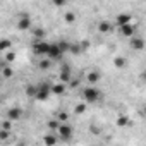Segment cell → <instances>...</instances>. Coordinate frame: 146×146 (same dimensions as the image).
<instances>
[{
	"label": "cell",
	"instance_id": "obj_1",
	"mask_svg": "<svg viewBox=\"0 0 146 146\" xmlns=\"http://www.w3.org/2000/svg\"><path fill=\"white\" fill-rule=\"evenodd\" d=\"M52 43H48L46 40H35L33 41V53L40 55V57H48Z\"/></svg>",
	"mask_w": 146,
	"mask_h": 146
},
{
	"label": "cell",
	"instance_id": "obj_2",
	"mask_svg": "<svg viewBox=\"0 0 146 146\" xmlns=\"http://www.w3.org/2000/svg\"><path fill=\"white\" fill-rule=\"evenodd\" d=\"M100 95L102 93H100V90H96V86H86L81 91V96H83V100L86 103H95L100 98Z\"/></svg>",
	"mask_w": 146,
	"mask_h": 146
},
{
	"label": "cell",
	"instance_id": "obj_3",
	"mask_svg": "<svg viewBox=\"0 0 146 146\" xmlns=\"http://www.w3.org/2000/svg\"><path fill=\"white\" fill-rule=\"evenodd\" d=\"M36 86H38V91H36V100L45 102V100L52 95V84H50L48 81H43V83H40V84H36Z\"/></svg>",
	"mask_w": 146,
	"mask_h": 146
},
{
	"label": "cell",
	"instance_id": "obj_4",
	"mask_svg": "<svg viewBox=\"0 0 146 146\" xmlns=\"http://www.w3.org/2000/svg\"><path fill=\"white\" fill-rule=\"evenodd\" d=\"M72 134H74V129H72V125L67 122V124H60L58 131H57V136L60 141H70L72 139Z\"/></svg>",
	"mask_w": 146,
	"mask_h": 146
},
{
	"label": "cell",
	"instance_id": "obj_5",
	"mask_svg": "<svg viewBox=\"0 0 146 146\" xmlns=\"http://www.w3.org/2000/svg\"><path fill=\"white\" fill-rule=\"evenodd\" d=\"M65 53L62 52V48H60V45L55 41V43H52V46H50V52H48V57L46 58H50V60H58V58H62Z\"/></svg>",
	"mask_w": 146,
	"mask_h": 146
},
{
	"label": "cell",
	"instance_id": "obj_6",
	"mask_svg": "<svg viewBox=\"0 0 146 146\" xmlns=\"http://www.w3.org/2000/svg\"><path fill=\"white\" fill-rule=\"evenodd\" d=\"M31 19H29V16L26 14V12H21L19 14V21H17V29H21V31H26V29H31Z\"/></svg>",
	"mask_w": 146,
	"mask_h": 146
},
{
	"label": "cell",
	"instance_id": "obj_7",
	"mask_svg": "<svg viewBox=\"0 0 146 146\" xmlns=\"http://www.w3.org/2000/svg\"><path fill=\"white\" fill-rule=\"evenodd\" d=\"M136 28H137V26L131 23V24H125V26H122V28H119V29H120V35H122V36H125V38H131V40H132V38H134V35H136Z\"/></svg>",
	"mask_w": 146,
	"mask_h": 146
},
{
	"label": "cell",
	"instance_id": "obj_8",
	"mask_svg": "<svg viewBox=\"0 0 146 146\" xmlns=\"http://www.w3.org/2000/svg\"><path fill=\"white\" fill-rule=\"evenodd\" d=\"M41 139H43V144H45V146H55V144L58 143V136H57V132H46Z\"/></svg>",
	"mask_w": 146,
	"mask_h": 146
},
{
	"label": "cell",
	"instance_id": "obj_9",
	"mask_svg": "<svg viewBox=\"0 0 146 146\" xmlns=\"http://www.w3.org/2000/svg\"><path fill=\"white\" fill-rule=\"evenodd\" d=\"M131 14H117V17H115V24H117V28H122V26H125V24H131Z\"/></svg>",
	"mask_w": 146,
	"mask_h": 146
},
{
	"label": "cell",
	"instance_id": "obj_10",
	"mask_svg": "<svg viewBox=\"0 0 146 146\" xmlns=\"http://www.w3.org/2000/svg\"><path fill=\"white\" fill-rule=\"evenodd\" d=\"M102 79V74L98 70H90L88 76H86V81H88V86H95L98 81Z\"/></svg>",
	"mask_w": 146,
	"mask_h": 146
},
{
	"label": "cell",
	"instance_id": "obj_11",
	"mask_svg": "<svg viewBox=\"0 0 146 146\" xmlns=\"http://www.w3.org/2000/svg\"><path fill=\"white\" fill-rule=\"evenodd\" d=\"M58 79H60V83H69L70 81V69L67 67V65H64L62 67V70H60V76H58Z\"/></svg>",
	"mask_w": 146,
	"mask_h": 146
},
{
	"label": "cell",
	"instance_id": "obj_12",
	"mask_svg": "<svg viewBox=\"0 0 146 146\" xmlns=\"http://www.w3.org/2000/svg\"><path fill=\"white\" fill-rule=\"evenodd\" d=\"M131 48H132V50L141 52V50L144 48V40H143V38H136V36H134V38L131 40Z\"/></svg>",
	"mask_w": 146,
	"mask_h": 146
},
{
	"label": "cell",
	"instance_id": "obj_13",
	"mask_svg": "<svg viewBox=\"0 0 146 146\" xmlns=\"http://www.w3.org/2000/svg\"><path fill=\"white\" fill-rule=\"evenodd\" d=\"M21 115H23L21 108H11V110L7 112V119H9V120H19Z\"/></svg>",
	"mask_w": 146,
	"mask_h": 146
},
{
	"label": "cell",
	"instance_id": "obj_14",
	"mask_svg": "<svg viewBox=\"0 0 146 146\" xmlns=\"http://www.w3.org/2000/svg\"><path fill=\"white\" fill-rule=\"evenodd\" d=\"M65 91V84L64 83H55L52 84V95H62Z\"/></svg>",
	"mask_w": 146,
	"mask_h": 146
},
{
	"label": "cell",
	"instance_id": "obj_15",
	"mask_svg": "<svg viewBox=\"0 0 146 146\" xmlns=\"http://www.w3.org/2000/svg\"><path fill=\"white\" fill-rule=\"evenodd\" d=\"M2 76H4L5 79H9V78H12V76H14V70L7 65V62H4V65H2Z\"/></svg>",
	"mask_w": 146,
	"mask_h": 146
},
{
	"label": "cell",
	"instance_id": "obj_16",
	"mask_svg": "<svg viewBox=\"0 0 146 146\" xmlns=\"http://www.w3.org/2000/svg\"><path fill=\"white\" fill-rule=\"evenodd\" d=\"M98 31H100V33H110V31H112V24H110L108 21H102V23L98 24Z\"/></svg>",
	"mask_w": 146,
	"mask_h": 146
},
{
	"label": "cell",
	"instance_id": "obj_17",
	"mask_svg": "<svg viewBox=\"0 0 146 146\" xmlns=\"http://www.w3.org/2000/svg\"><path fill=\"white\" fill-rule=\"evenodd\" d=\"M113 65H115L117 69H124V67L127 65V60H125L124 57H120V55H119V57H115V58H113Z\"/></svg>",
	"mask_w": 146,
	"mask_h": 146
},
{
	"label": "cell",
	"instance_id": "obj_18",
	"mask_svg": "<svg viewBox=\"0 0 146 146\" xmlns=\"http://www.w3.org/2000/svg\"><path fill=\"white\" fill-rule=\"evenodd\" d=\"M46 125H48L50 132H57V131H58V127H60V122H58L57 119H52V120H48V122H46Z\"/></svg>",
	"mask_w": 146,
	"mask_h": 146
},
{
	"label": "cell",
	"instance_id": "obj_19",
	"mask_svg": "<svg viewBox=\"0 0 146 146\" xmlns=\"http://www.w3.org/2000/svg\"><path fill=\"white\" fill-rule=\"evenodd\" d=\"M33 36H35V40H45V29L43 28H35Z\"/></svg>",
	"mask_w": 146,
	"mask_h": 146
},
{
	"label": "cell",
	"instance_id": "obj_20",
	"mask_svg": "<svg viewBox=\"0 0 146 146\" xmlns=\"http://www.w3.org/2000/svg\"><path fill=\"white\" fill-rule=\"evenodd\" d=\"M117 125H120V127H124V125H129V117H119L117 119Z\"/></svg>",
	"mask_w": 146,
	"mask_h": 146
},
{
	"label": "cell",
	"instance_id": "obj_21",
	"mask_svg": "<svg viewBox=\"0 0 146 146\" xmlns=\"http://www.w3.org/2000/svg\"><path fill=\"white\" fill-rule=\"evenodd\" d=\"M64 19H65V23H74V21H76V14H74V12H67V14L64 16Z\"/></svg>",
	"mask_w": 146,
	"mask_h": 146
},
{
	"label": "cell",
	"instance_id": "obj_22",
	"mask_svg": "<svg viewBox=\"0 0 146 146\" xmlns=\"http://www.w3.org/2000/svg\"><path fill=\"white\" fill-rule=\"evenodd\" d=\"M52 65V60L50 58H43V60H40V67L41 69H48Z\"/></svg>",
	"mask_w": 146,
	"mask_h": 146
},
{
	"label": "cell",
	"instance_id": "obj_23",
	"mask_svg": "<svg viewBox=\"0 0 146 146\" xmlns=\"http://www.w3.org/2000/svg\"><path fill=\"white\" fill-rule=\"evenodd\" d=\"M86 112V103H78L76 105V113H84Z\"/></svg>",
	"mask_w": 146,
	"mask_h": 146
},
{
	"label": "cell",
	"instance_id": "obj_24",
	"mask_svg": "<svg viewBox=\"0 0 146 146\" xmlns=\"http://www.w3.org/2000/svg\"><path fill=\"white\" fill-rule=\"evenodd\" d=\"M9 46H11V41H9V40H2V45H0V50H2V52L5 53Z\"/></svg>",
	"mask_w": 146,
	"mask_h": 146
},
{
	"label": "cell",
	"instance_id": "obj_25",
	"mask_svg": "<svg viewBox=\"0 0 146 146\" xmlns=\"http://www.w3.org/2000/svg\"><path fill=\"white\" fill-rule=\"evenodd\" d=\"M11 124H12V120H9V119H7V120H4V122H2V129H4V131H11V129H12V125H11Z\"/></svg>",
	"mask_w": 146,
	"mask_h": 146
},
{
	"label": "cell",
	"instance_id": "obj_26",
	"mask_svg": "<svg viewBox=\"0 0 146 146\" xmlns=\"http://www.w3.org/2000/svg\"><path fill=\"white\" fill-rule=\"evenodd\" d=\"M14 58H16V53H14V52L5 53V62H11V60H14Z\"/></svg>",
	"mask_w": 146,
	"mask_h": 146
},
{
	"label": "cell",
	"instance_id": "obj_27",
	"mask_svg": "<svg viewBox=\"0 0 146 146\" xmlns=\"http://www.w3.org/2000/svg\"><path fill=\"white\" fill-rule=\"evenodd\" d=\"M0 137H2V139H7V137H9V131H4V129H2V131H0Z\"/></svg>",
	"mask_w": 146,
	"mask_h": 146
},
{
	"label": "cell",
	"instance_id": "obj_28",
	"mask_svg": "<svg viewBox=\"0 0 146 146\" xmlns=\"http://www.w3.org/2000/svg\"><path fill=\"white\" fill-rule=\"evenodd\" d=\"M144 113H146V105H144Z\"/></svg>",
	"mask_w": 146,
	"mask_h": 146
}]
</instances>
